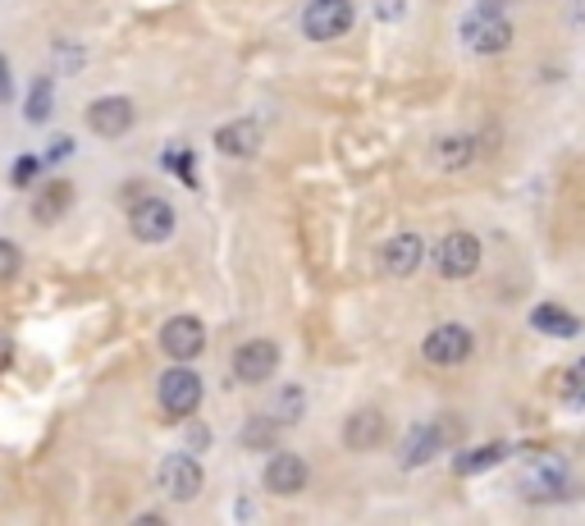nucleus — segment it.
<instances>
[{"label":"nucleus","mask_w":585,"mask_h":526,"mask_svg":"<svg viewBox=\"0 0 585 526\" xmlns=\"http://www.w3.org/2000/svg\"><path fill=\"white\" fill-rule=\"evenodd\" d=\"M563 398L567 403H576V407H585V357L567 371V385H563Z\"/></svg>","instance_id":"25"},{"label":"nucleus","mask_w":585,"mask_h":526,"mask_svg":"<svg viewBox=\"0 0 585 526\" xmlns=\"http://www.w3.org/2000/svg\"><path fill=\"white\" fill-rule=\"evenodd\" d=\"M481 6H503V0H481Z\"/></svg>","instance_id":"31"},{"label":"nucleus","mask_w":585,"mask_h":526,"mask_svg":"<svg viewBox=\"0 0 585 526\" xmlns=\"http://www.w3.org/2000/svg\"><path fill=\"white\" fill-rule=\"evenodd\" d=\"M215 146L224 156H233V161H248V156L261 152V124L256 120H233V124H224L215 133Z\"/></svg>","instance_id":"14"},{"label":"nucleus","mask_w":585,"mask_h":526,"mask_svg":"<svg viewBox=\"0 0 585 526\" xmlns=\"http://www.w3.org/2000/svg\"><path fill=\"white\" fill-rule=\"evenodd\" d=\"M51 101H56V92H51V83L42 79V83L28 92V120H32V124H47V120H51Z\"/></svg>","instance_id":"23"},{"label":"nucleus","mask_w":585,"mask_h":526,"mask_svg":"<svg viewBox=\"0 0 585 526\" xmlns=\"http://www.w3.org/2000/svg\"><path fill=\"white\" fill-rule=\"evenodd\" d=\"M421 261H425V243L421 234H394L384 247H380V266L384 275H394V280H407L421 271Z\"/></svg>","instance_id":"11"},{"label":"nucleus","mask_w":585,"mask_h":526,"mask_svg":"<svg viewBox=\"0 0 585 526\" xmlns=\"http://www.w3.org/2000/svg\"><path fill=\"white\" fill-rule=\"evenodd\" d=\"M165 165H170V174H179L183 183H198V174H192V152H188V146H170V152H165Z\"/></svg>","instance_id":"24"},{"label":"nucleus","mask_w":585,"mask_h":526,"mask_svg":"<svg viewBox=\"0 0 585 526\" xmlns=\"http://www.w3.org/2000/svg\"><path fill=\"white\" fill-rule=\"evenodd\" d=\"M19 261H23L19 247L10 239H0V280H14L19 275Z\"/></svg>","instance_id":"26"},{"label":"nucleus","mask_w":585,"mask_h":526,"mask_svg":"<svg viewBox=\"0 0 585 526\" xmlns=\"http://www.w3.org/2000/svg\"><path fill=\"white\" fill-rule=\"evenodd\" d=\"M37 170H42V156H19V165H14V183H32Z\"/></svg>","instance_id":"27"},{"label":"nucleus","mask_w":585,"mask_h":526,"mask_svg":"<svg viewBox=\"0 0 585 526\" xmlns=\"http://www.w3.org/2000/svg\"><path fill=\"white\" fill-rule=\"evenodd\" d=\"M129 224H133V234H138L142 243H165V239L174 234V211H170V202H161V198L147 193V198L133 202Z\"/></svg>","instance_id":"8"},{"label":"nucleus","mask_w":585,"mask_h":526,"mask_svg":"<svg viewBox=\"0 0 585 526\" xmlns=\"http://www.w3.org/2000/svg\"><path fill=\"white\" fill-rule=\"evenodd\" d=\"M10 357H14V344H10V334H6V330H0V371H6V366H10Z\"/></svg>","instance_id":"28"},{"label":"nucleus","mask_w":585,"mask_h":526,"mask_svg":"<svg viewBox=\"0 0 585 526\" xmlns=\"http://www.w3.org/2000/svg\"><path fill=\"white\" fill-rule=\"evenodd\" d=\"M476 161V142L472 138H444L440 142V165L444 170H466Z\"/></svg>","instance_id":"20"},{"label":"nucleus","mask_w":585,"mask_h":526,"mask_svg":"<svg viewBox=\"0 0 585 526\" xmlns=\"http://www.w3.org/2000/svg\"><path fill=\"white\" fill-rule=\"evenodd\" d=\"M343 444L353 448V454H366V448L384 444V417H380L375 407L353 412V417H347V426H343Z\"/></svg>","instance_id":"15"},{"label":"nucleus","mask_w":585,"mask_h":526,"mask_svg":"<svg viewBox=\"0 0 585 526\" xmlns=\"http://www.w3.org/2000/svg\"><path fill=\"white\" fill-rule=\"evenodd\" d=\"M503 454H508V448H503V444H481V448H466V454H457V458H453V472H457V476H476V472H485V467L503 463Z\"/></svg>","instance_id":"19"},{"label":"nucleus","mask_w":585,"mask_h":526,"mask_svg":"<svg viewBox=\"0 0 585 526\" xmlns=\"http://www.w3.org/2000/svg\"><path fill=\"white\" fill-rule=\"evenodd\" d=\"M353 19H357L353 0H311L302 10V32L311 42H334V37H343L353 28Z\"/></svg>","instance_id":"3"},{"label":"nucleus","mask_w":585,"mask_h":526,"mask_svg":"<svg viewBox=\"0 0 585 526\" xmlns=\"http://www.w3.org/2000/svg\"><path fill=\"white\" fill-rule=\"evenodd\" d=\"M399 6H403V0H380V19H399V14H394Z\"/></svg>","instance_id":"30"},{"label":"nucleus","mask_w":585,"mask_h":526,"mask_svg":"<svg viewBox=\"0 0 585 526\" xmlns=\"http://www.w3.org/2000/svg\"><path fill=\"white\" fill-rule=\"evenodd\" d=\"M435 266H440V275L444 280H466V275H476V266H481V239L476 234H448L444 243H440V252H435Z\"/></svg>","instance_id":"6"},{"label":"nucleus","mask_w":585,"mask_h":526,"mask_svg":"<svg viewBox=\"0 0 585 526\" xmlns=\"http://www.w3.org/2000/svg\"><path fill=\"white\" fill-rule=\"evenodd\" d=\"M202 485H206V476H202V463L192 458V454H170L161 463V490L174 504H192V499L202 495Z\"/></svg>","instance_id":"4"},{"label":"nucleus","mask_w":585,"mask_h":526,"mask_svg":"<svg viewBox=\"0 0 585 526\" xmlns=\"http://www.w3.org/2000/svg\"><path fill=\"white\" fill-rule=\"evenodd\" d=\"M14 97V88H10V69L0 64V101H10Z\"/></svg>","instance_id":"29"},{"label":"nucleus","mask_w":585,"mask_h":526,"mask_svg":"<svg viewBox=\"0 0 585 526\" xmlns=\"http://www.w3.org/2000/svg\"><path fill=\"white\" fill-rule=\"evenodd\" d=\"M522 485H526L531 499H554V495H563L567 490V467H563V458H554V454L535 458L526 467V481Z\"/></svg>","instance_id":"13"},{"label":"nucleus","mask_w":585,"mask_h":526,"mask_svg":"<svg viewBox=\"0 0 585 526\" xmlns=\"http://www.w3.org/2000/svg\"><path fill=\"white\" fill-rule=\"evenodd\" d=\"M302 407H306V394H302L297 385H289V390H280L275 407H270V417H275L280 426H289V422H297V417H302Z\"/></svg>","instance_id":"21"},{"label":"nucleus","mask_w":585,"mask_h":526,"mask_svg":"<svg viewBox=\"0 0 585 526\" xmlns=\"http://www.w3.org/2000/svg\"><path fill=\"white\" fill-rule=\"evenodd\" d=\"M69 202H73V188L69 183H47L42 188V198H37V206H32V215H37V224H56L64 211H69Z\"/></svg>","instance_id":"18"},{"label":"nucleus","mask_w":585,"mask_h":526,"mask_svg":"<svg viewBox=\"0 0 585 526\" xmlns=\"http://www.w3.org/2000/svg\"><path fill=\"white\" fill-rule=\"evenodd\" d=\"M161 407L170 412V417H179V422H188L192 412L202 407V375L192 371L188 362H174L161 375Z\"/></svg>","instance_id":"2"},{"label":"nucleus","mask_w":585,"mask_h":526,"mask_svg":"<svg viewBox=\"0 0 585 526\" xmlns=\"http://www.w3.org/2000/svg\"><path fill=\"white\" fill-rule=\"evenodd\" d=\"M275 371H280V348L270 340H252L233 353V381H243V385H265Z\"/></svg>","instance_id":"7"},{"label":"nucleus","mask_w":585,"mask_h":526,"mask_svg":"<svg viewBox=\"0 0 585 526\" xmlns=\"http://www.w3.org/2000/svg\"><path fill=\"white\" fill-rule=\"evenodd\" d=\"M261 481H265L270 495H297V490H306V463L297 454H289V448H275Z\"/></svg>","instance_id":"12"},{"label":"nucleus","mask_w":585,"mask_h":526,"mask_svg":"<svg viewBox=\"0 0 585 526\" xmlns=\"http://www.w3.org/2000/svg\"><path fill=\"white\" fill-rule=\"evenodd\" d=\"M444 448V431L431 422V426H412L407 444H403V467H421V463H431L435 454Z\"/></svg>","instance_id":"16"},{"label":"nucleus","mask_w":585,"mask_h":526,"mask_svg":"<svg viewBox=\"0 0 585 526\" xmlns=\"http://www.w3.org/2000/svg\"><path fill=\"white\" fill-rule=\"evenodd\" d=\"M88 124L97 138H124L133 129V101L129 97H97L88 105Z\"/></svg>","instance_id":"10"},{"label":"nucleus","mask_w":585,"mask_h":526,"mask_svg":"<svg viewBox=\"0 0 585 526\" xmlns=\"http://www.w3.org/2000/svg\"><path fill=\"white\" fill-rule=\"evenodd\" d=\"M275 431H280V422L265 412V417H256V422L243 426V444L248 448H270V444H275Z\"/></svg>","instance_id":"22"},{"label":"nucleus","mask_w":585,"mask_h":526,"mask_svg":"<svg viewBox=\"0 0 585 526\" xmlns=\"http://www.w3.org/2000/svg\"><path fill=\"white\" fill-rule=\"evenodd\" d=\"M457 32H462V47L476 55H503L513 47V23L498 14V6H481L472 14H462Z\"/></svg>","instance_id":"1"},{"label":"nucleus","mask_w":585,"mask_h":526,"mask_svg":"<svg viewBox=\"0 0 585 526\" xmlns=\"http://www.w3.org/2000/svg\"><path fill=\"white\" fill-rule=\"evenodd\" d=\"M531 325H535L539 334H558V340H572V334L581 330V321H576L567 307H554V303L535 307V312H531Z\"/></svg>","instance_id":"17"},{"label":"nucleus","mask_w":585,"mask_h":526,"mask_svg":"<svg viewBox=\"0 0 585 526\" xmlns=\"http://www.w3.org/2000/svg\"><path fill=\"white\" fill-rule=\"evenodd\" d=\"M161 348H165L174 362L202 357V348H206V325H202L198 316H174V321H165V330H161Z\"/></svg>","instance_id":"9"},{"label":"nucleus","mask_w":585,"mask_h":526,"mask_svg":"<svg viewBox=\"0 0 585 526\" xmlns=\"http://www.w3.org/2000/svg\"><path fill=\"white\" fill-rule=\"evenodd\" d=\"M472 348H476V340H472V330L466 325H435L421 344L425 362H435V366H457V362L472 357Z\"/></svg>","instance_id":"5"}]
</instances>
